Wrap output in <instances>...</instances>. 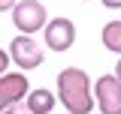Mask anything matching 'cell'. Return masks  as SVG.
Wrapping results in <instances>:
<instances>
[{
	"instance_id": "obj_9",
	"label": "cell",
	"mask_w": 121,
	"mask_h": 114,
	"mask_svg": "<svg viewBox=\"0 0 121 114\" xmlns=\"http://www.w3.org/2000/svg\"><path fill=\"white\" fill-rule=\"evenodd\" d=\"M9 63H12V54L0 48V75H6V72H9Z\"/></svg>"
},
{
	"instance_id": "obj_6",
	"label": "cell",
	"mask_w": 121,
	"mask_h": 114,
	"mask_svg": "<svg viewBox=\"0 0 121 114\" xmlns=\"http://www.w3.org/2000/svg\"><path fill=\"white\" fill-rule=\"evenodd\" d=\"M27 93H30V84H27L24 72H6V75H0V111L12 108L15 102H24Z\"/></svg>"
},
{
	"instance_id": "obj_14",
	"label": "cell",
	"mask_w": 121,
	"mask_h": 114,
	"mask_svg": "<svg viewBox=\"0 0 121 114\" xmlns=\"http://www.w3.org/2000/svg\"><path fill=\"white\" fill-rule=\"evenodd\" d=\"M0 114H6V111H0Z\"/></svg>"
},
{
	"instance_id": "obj_3",
	"label": "cell",
	"mask_w": 121,
	"mask_h": 114,
	"mask_svg": "<svg viewBox=\"0 0 121 114\" xmlns=\"http://www.w3.org/2000/svg\"><path fill=\"white\" fill-rule=\"evenodd\" d=\"M94 99L100 114H121V78L112 75H100L94 84Z\"/></svg>"
},
{
	"instance_id": "obj_13",
	"label": "cell",
	"mask_w": 121,
	"mask_h": 114,
	"mask_svg": "<svg viewBox=\"0 0 121 114\" xmlns=\"http://www.w3.org/2000/svg\"><path fill=\"white\" fill-rule=\"evenodd\" d=\"M115 75L121 78V57H118V63H115Z\"/></svg>"
},
{
	"instance_id": "obj_10",
	"label": "cell",
	"mask_w": 121,
	"mask_h": 114,
	"mask_svg": "<svg viewBox=\"0 0 121 114\" xmlns=\"http://www.w3.org/2000/svg\"><path fill=\"white\" fill-rule=\"evenodd\" d=\"M6 114H33V111L27 108V102H15L12 108H6Z\"/></svg>"
},
{
	"instance_id": "obj_8",
	"label": "cell",
	"mask_w": 121,
	"mask_h": 114,
	"mask_svg": "<svg viewBox=\"0 0 121 114\" xmlns=\"http://www.w3.org/2000/svg\"><path fill=\"white\" fill-rule=\"evenodd\" d=\"M100 39H103V48H109V51H115V54L121 57V21H109V24H103Z\"/></svg>"
},
{
	"instance_id": "obj_1",
	"label": "cell",
	"mask_w": 121,
	"mask_h": 114,
	"mask_svg": "<svg viewBox=\"0 0 121 114\" xmlns=\"http://www.w3.org/2000/svg\"><path fill=\"white\" fill-rule=\"evenodd\" d=\"M58 99L70 114H91L94 111V87L85 69L67 66L58 72Z\"/></svg>"
},
{
	"instance_id": "obj_7",
	"label": "cell",
	"mask_w": 121,
	"mask_h": 114,
	"mask_svg": "<svg viewBox=\"0 0 121 114\" xmlns=\"http://www.w3.org/2000/svg\"><path fill=\"white\" fill-rule=\"evenodd\" d=\"M27 108L33 114H52V108H55V102H60L58 99V93H52L48 87H36V90H30L27 93Z\"/></svg>"
},
{
	"instance_id": "obj_5",
	"label": "cell",
	"mask_w": 121,
	"mask_h": 114,
	"mask_svg": "<svg viewBox=\"0 0 121 114\" xmlns=\"http://www.w3.org/2000/svg\"><path fill=\"white\" fill-rule=\"evenodd\" d=\"M43 36H45V48H48V51H67V48H73V42H76V24L70 18L58 15V18H52V21L45 24Z\"/></svg>"
},
{
	"instance_id": "obj_2",
	"label": "cell",
	"mask_w": 121,
	"mask_h": 114,
	"mask_svg": "<svg viewBox=\"0 0 121 114\" xmlns=\"http://www.w3.org/2000/svg\"><path fill=\"white\" fill-rule=\"evenodd\" d=\"M12 24L18 27V33H27L33 36L36 30H45L48 18L39 0H18V6L12 9Z\"/></svg>"
},
{
	"instance_id": "obj_11",
	"label": "cell",
	"mask_w": 121,
	"mask_h": 114,
	"mask_svg": "<svg viewBox=\"0 0 121 114\" xmlns=\"http://www.w3.org/2000/svg\"><path fill=\"white\" fill-rule=\"evenodd\" d=\"M18 6V0H0V12H12Z\"/></svg>"
},
{
	"instance_id": "obj_12",
	"label": "cell",
	"mask_w": 121,
	"mask_h": 114,
	"mask_svg": "<svg viewBox=\"0 0 121 114\" xmlns=\"http://www.w3.org/2000/svg\"><path fill=\"white\" fill-rule=\"evenodd\" d=\"M106 9H121V0H100Z\"/></svg>"
},
{
	"instance_id": "obj_4",
	"label": "cell",
	"mask_w": 121,
	"mask_h": 114,
	"mask_svg": "<svg viewBox=\"0 0 121 114\" xmlns=\"http://www.w3.org/2000/svg\"><path fill=\"white\" fill-rule=\"evenodd\" d=\"M9 54H12V63L21 72H30V69H36V66L43 63V48H39L36 39L27 36V33H18L12 42H9Z\"/></svg>"
}]
</instances>
